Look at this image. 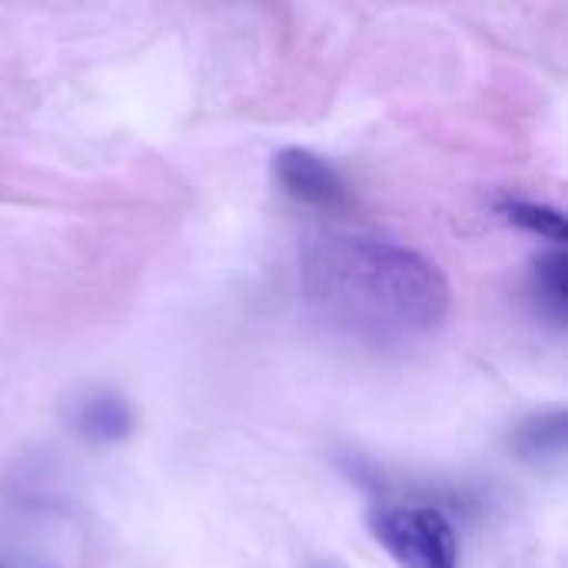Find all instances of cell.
<instances>
[{
	"label": "cell",
	"instance_id": "ba28073f",
	"mask_svg": "<svg viewBox=\"0 0 568 568\" xmlns=\"http://www.w3.org/2000/svg\"><path fill=\"white\" fill-rule=\"evenodd\" d=\"M0 568H53L43 559H33L27 552H17V549H0Z\"/></svg>",
	"mask_w": 568,
	"mask_h": 568
},
{
	"label": "cell",
	"instance_id": "7a4b0ae2",
	"mask_svg": "<svg viewBox=\"0 0 568 568\" xmlns=\"http://www.w3.org/2000/svg\"><path fill=\"white\" fill-rule=\"evenodd\" d=\"M369 532L399 568H459L456 529L433 506H376Z\"/></svg>",
	"mask_w": 568,
	"mask_h": 568
},
{
	"label": "cell",
	"instance_id": "277c9868",
	"mask_svg": "<svg viewBox=\"0 0 568 568\" xmlns=\"http://www.w3.org/2000/svg\"><path fill=\"white\" fill-rule=\"evenodd\" d=\"M70 423H73V429L83 439L100 443V446H113V443H123L133 433L136 416H133L130 403L120 393H113V389H90V393H83L73 403Z\"/></svg>",
	"mask_w": 568,
	"mask_h": 568
},
{
	"label": "cell",
	"instance_id": "8992f818",
	"mask_svg": "<svg viewBox=\"0 0 568 568\" xmlns=\"http://www.w3.org/2000/svg\"><path fill=\"white\" fill-rule=\"evenodd\" d=\"M496 216L506 220L509 226H519V230L536 233L542 240H552V243L566 240V220L549 203H536V200H523V196H499Z\"/></svg>",
	"mask_w": 568,
	"mask_h": 568
},
{
	"label": "cell",
	"instance_id": "5b68a950",
	"mask_svg": "<svg viewBox=\"0 0 568 568\" xmlns=\"http://www.w3.org/2000/svg\"><path fill=\"white\" fill-rule=\"evenodd\" d=\"M516 456L532 466H549L566 456V413L546 409L526 419L513 436Z\"/></svg>",
	"mask_w": 568,
	"mask_h": 568
},
{
	"label": "cell",
	"instance_id": "3957f363",
	"mask_svg": "<svg viewBox=\"0 0 568 568\" xmlns=\"http://www.w3.org/2000/svg\"><path fill=\"white\" fill-rule=\"evenodd\" d=\"M273 176H276V186L296 203L323 206V210H336L349 203V186L343 173L313 150H303V146L280 150L273 156Z\"/></svg>",
	"mask_w": 568,
	"mask_h": 568
},
{
	"label": "cell",
	"instance_id": "52a82bcc",
	"mask_svg": "<svg viewBox=\"0 0 568 568\" xmlns=\"http://www.w3.org/2000/svg\"><path fill=\"white\" fill-rule=\"evenodd\" d=\"M536 290L542 296V303L552 310L556 320L566 316V303H568V280H566V256L556 250L549 256H542L536 263Z\"/></svg>",
	"mask_w": 568,
	"mask_h": 568
},
{
	"label": "cell",
	"instance_id": "6da1fadb",
	"mask_svg": "<svg viewBox=\"0 0 568 568\" xmlns=\"http://www.w3.org/2000/svg\"><path fill=\"white\" fill-rule=\"evenodd\" d=\"M300 293L333 329L403 343L436 329L453 303L446 273L423 253L359 233H313L300 246Z\"/></svg>",
	"mask_w": 568,
	"mask_h": 568
}]
</instances>
